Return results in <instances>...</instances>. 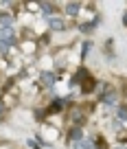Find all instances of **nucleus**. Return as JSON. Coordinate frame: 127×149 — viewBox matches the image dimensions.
<instances>
[{"mask_svg":"<svg viewBox=\"0 0 127 149\" xmlns=\"http://www.w3.org/2000/svg\"><path fill=\"white\" fill-rule=\"evenodd\" d=\"M72 149H92V140H90V138L72 140Z\"/></svg>","mask_w":127,"mask_h":149,"instance_id":"obj_1","label":"nucleus"},{"mask_svg":"<svg viewBox=\"0 0 127 149\" xmlns=\"http://www.w3.org/2000/svg\"><path fill=\"white\" fill-rule=\"evenodd\" d=\"M103 101L105 103H114L116 101V92H114L112 88H108V86H103Z\"/></svg>","mask_w":127,"mask_h":149,"instance_id":"obj_2","label":"nucleus"},{"mask_svg":"<svg viewBox=\"0 0 127 149\" xmlns=\"http://www.w3.org/2000/svg\"><path fill=\"white\" fill-rule=\"evenodd\" d=\"M40 79H42L44 86H53V81H55V74H53V72H42V77H40Z\"/></svg>","mask_w":127,"mask_h":149,"instance_id":"obj_3","label":"nucleus"},{"mask_svg":"<svg viewBox=\"0 0 127 149\" xmlns=\"http://www.w3.org/2000/svg\"><path fill=\"white\" fill-rule=\"evenodd\" d=\"M0 24H2V26H9L11 24V15L9 13H0Z\"/></svg>","mask_w":127,"mask_h":149,"instance_id":"obj_4","label":"nucleus"},{"mask_svg":"<svg viewBox=\"0 0 127 149\" xmlns=\"http://www.w3.org/2000/svg\"><path fill=\"white\" fill-rule=\"evenodd\" d=\"M66 11H68V13H70V15H75L77 11H79V2H70V5L66 7Z\"/></svg>","mask_w":127,"mask_h":149,"instance_id":"obj_5","label":"nucleus"},{"mask_svg":"<svg viewBox=\"0 0 127 149\" xmlns=\"http://www.w3.org/2000/svg\"><path fill=\"white\" fill-rule=\"evenodd\" d=\"M51 26L53 29H61V26H64V22H61L59 18H51Z\"/></svg>","mask_w":127,"mask_h":149,"instance_id":"obj_6","label":"nucleus"},{"mask_svg":"<svg viewBox=\"0 0 127 149\" xmlns=\"http://www.w3.org/2000/svg\"><path fill=\"white\" fill-rule=\"evenodd\" d=\"M59 110H61V101H55L51 105V112H59Z\"/></svg>","mask_w":127,"mask_h":149,"instance_id":"obj_7","label":"nucleus"},{"mask_svg":"<svg viewBox=\"0 0 127 149\" xmlns=\"http://www.w3.org/2000/svg\"><path fill=\"white\" fill-rule=\"evenodd\" d=\"M42 11H44V13H51V11H53V7L48 5V2H42Z\"/></svg>","mask_w":127,"mask_h":149,"instance_id":"obj_8","label":"nucleus"},{"mask_svg":"<svg viewBox=\"0 0 127 149\" xmlns=\"http://www.w3.org/2000/svg\"><path fill=\"white\" fill-rule=\"evenodd\" d=\"M118 116H121V118H127V107H118Z\"/></svg>","mask_w":127,"mask_h":149,"instance_id":"obj_9","label":"nucleus"},{"mask_svg":"<svg viewBox=\"0 0 127 149\" xmlns=\"http://www.w3.org/2000/svg\"><path fill=\"white\" fill-rule=\"evenodd\" d=\"M2 114H5V107H2V105H0V116H2Z\"/></svg>","mask_w":127,"mask_h":149,"instance_id":"obj_10","label":"nucleus"},{"mask_svg":"<svg viewBox=\"0 0 127 149\" xmlns=\"http://www.w3.org/2000/svg\"><path fill=\"white\" fill-rule=\"evenodd\" d=\"M125 26H127V15H125Z\"/></svg>","mask_w":127,"mask_h":149,"instance_id":"obj_11","label":"nucleus"}]
</instances>
